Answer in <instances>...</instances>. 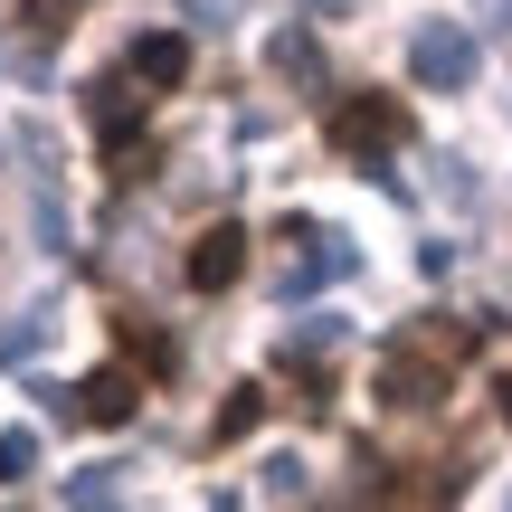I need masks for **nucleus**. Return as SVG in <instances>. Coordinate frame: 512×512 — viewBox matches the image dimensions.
<instances>
[{"instance_id": "nucleus-1", "label": "nucleus", "mask_w": 512, "mask_h": 512, "mask_svg": "<svg viewBox=\"0 0 512 512\" xmlns=\"http://www.w3.org/2000/svg\"><path fill=\"white\" fill-rule=\"evenodd\" d=\"M456 351H465L456 323H418L408 342H389V361H380V408H437Z\"/></svg>"}, {"instance_id": "nucleus-2", "label": "nucleus", "mask_w": 512, "mask_h": 512, "mask_svg": "<svg viewBox=\"0 0 512 512\" xmlns=\"http://www.w3.org/2000/svg\"><path fill=\"white\" fill-rule=\"evenodd\" d=\"M351 266H361V247H351L342 228H323V219H285V313L313 304L323 285H342Z\"/></svg>"}, {"instance_id": "nucleus-3", "label": "nucleus", "mask_w": 512, "mask_h": 512, "mask_svg": "<svg viewBox=\"0 0 512 512\" xmlns=\"http://www.w3.org/2000/svg\"><path fill=\"white\" fill-rule=\"evenodd\" d=\"M408 143V105L399 95H342L332 105V152L361 171H389V152Z\"/></svg>"}, {"instance_id": "nucleus-4", "label": "nucleus", "mask_w": 512, "mask_h": 512, "mask_svg": "<svg viewBox=\"0 0 512 512\" xmlns=\"http://www.w3.org/2000/svg\"><path fill=\"white\" fill-rule=\"evenodd\" d=\"M86 114H95V143H105V162L133 181V171L152 162V143H143V95H133V67H124V76H95V86H86Z\"/></svg>"}, {"instance_id": "nucleus-5", "label": "nucleus", "mask_w": 512, "mask_h": 512, "mask_svg": "<svg viewBox=\"0 0 512 512\" xmlns=\"http://www.w3.org/2000/svg\"><path fill=\"white\" fill-rule=\"evenodd\" d=\"M475 29H456V19H427L418 38H408V76L418 86H437V95H456V86H475Z\"/></svg>"}, {"instance_id": "nucleus-6", "label": "nucleus", "mask_w": 512, "mask_h": 512, "mask_svg": "<svg viewBox=\"0 0 512 512\" xmlns=\"http://www.w3.org/2000/svg\"><path fill=\"white\" fill-rule=\"evenodd\" d=\"M38 399H48L57 408V418H86V427H124L133 418V408H143V389H133V370H86V380H76V389H38Z\"/></svg>"}, {"instance_id": "nucleus-7", "label": "nucleus", "mask_w": 512, "mask_h": 512, "mask_svg": "<svg viewBox=\"0 0 512 512\" xmlns=\"http://www.w3.org/2000/svg\"><path fill=\"white\" fill-rule=\"evenodd\" d=\"M465 484H475V465H465V456H418L408 475L380 484V512H437V503H456Z\"/></svg>"}, {"instance_id": "nucleus-8", "label": "nucleus", "mask_w": 512, "mask_h": 512, "mask_svg": "<svg viewBox=\"0 0 512 512\" xmlns=\"http://www.w3.org/2000/svg\"><path fill=\"white\" fill-rule=\"evenodd\" d=\"M190 294H228V285H238V275H247V228L238 219H219V228H200V238H190Z\"/></svg>"}, {"instance_id": "nucleus-9", "label": "nucleus", "mask_w": 512, "mask_h": 512, "mask_svg": "<svg viewBox=\"0 0 512 512\" xmlns=\"http://www.w3.org/2000/svg\"><path fill=\"white\" fill-rule=\"evenodd\" d=\"M124 67L143 76V95H162V86H181V76H190V38H181V29H143Z\"/></svg>"}, {"instance_id": "nucleus-10", "label": "nucleus", "mask_w": 512, "mask_h": 512, "mask_svg": "<svg viewBox=\"0 0 512 512\" xmlns=\"http://www.w3.org/2000/svg\"><path fill=\"white\" fill-rule=\"evenodd\" d=\"M114 342H124L143 370H171V361H181V351H171V332L152 323V313H114Z\"/></svg>"}, {"instance_id": "nucleus-11", "label": "nucleus", "mask_w": 512, "mask_h": 512, "mask_svg": "<svg viewBox=\"0 0 512 512\" xmlns=\"http://www.w3.org/2000/svg\"><path fill=\"white\" fill-rule=\"evenodd\" d=\"M48 332H57V304H29V313H19L10 332H0V361H29V351L48 342Z\"/></svg>"}, {"instance_id": "nucleus-12", "label": "nucleus", "mask_w": 512, "mask_h": 512, "mask_svg": "<svg viewBox=\"0 0 512 512\" xmlns=\"http://www.w3.org/2000/svg\"><path fill=\"white\" fill-rule=\"evenodd\" d=\"M332 342H342V323H332V313H294V323H285V361H294V351H304V361H323Z\"/></svg>"}, {"instance_id": "nucleus-13", "label": "nucleus", "mask_w": 512, "mask_h": 512, "mask_svg": "<svg viewBox=\"0 0 512 512\" xmlns=\"http://www.w3.org/2000/svg\"><path fill=\"white\" fill-rule=\"evenodd\" d=\"M256 418H266V389H238V399H228L219 418H209V446H238V437H247Z\"/></svg>"}, {"instance_id": "nucleus-14", "label": "nucleus", "mask_w": 512, "mask_h": 512, "mask_svg": "<svg viewBox=\"0 0 512 512\" xmlns=\"http://www.w3.org/2000/svg\"><path fill=\"white\" fill-rule=\"evenodd\" d=\"M275 76H294V86H313V76H323V57H313V38H304V29L275 38Z\"/></svg>"}, {"instance_id": "nucleus-15", "label": "nucleus", "mask_w": 512, "mask_h": 512, "mask_svg": "<svg viewBox=\"0 0 512 512\" xmlns=\"http://www.w3.org/2000/svg\"><path fill=\"white\" fill-rule=\"evenodd\" d=\"M114 503V465H86V475H67V512H105Z\"/></svg>"}, {"instance_id": "nucleus-16", "label": "nucleus", "mask_w": 512, "mask_h": 512, "mask_svg": "<svg viewBox=\"0 0 512 512\" xmlns=\"http://www.w3.org/2000/svg\"><path fill=\"white\" fill-rule=\"evenodd\" d=\"M29 475H38V437L10 427V437H0V484H29Z\"/></svg>"}, {"instance_id": "nucleus-17", "label": "nucleus", "mask_w": 512, "mask_h": 512, "mask_svg": "<svg viewBox=\"0 0 512 512\" xmlns=\"http://www.w3.org/2000/svg\"><path fill=\"white\" fill-rule=\"evenodd\" d=\"M19 10H29V29H38V38H57V29H67V19H76L67 0H19Z\"/></svg>"}, {"instance_id": "nucleus-18", "label": "nucleus", "mask_w": 512, "mask_h": 512, "mask_svg": "<svg viewBox=\"0 0 512 512\" xmlns=\"http://www.w3.org/2000/svg\"><path fill=\"white\" fill-rule=\"evenodd\" d=\"M266 494H275V503H294V494H304V465L275 456V465H266Z\"/></svg>"}, {"instance_id": "nucleus-19", "label": "nucleus", "mask_w": 512, "mask_h": 512, "mask_svg": "<svg viewBox=\"0 0 512 512\" xmlns=\"http://www.w3.org/2000/svg\"><path fill=\"white\" fill-rule=\"evenodd\" d=\"M190 19H200V29H228V19H238V0H190Z\"/></svg>"}, {"instance_id": "nucleus-20", "label": "nucleus", "mask_w": 512, "mask_h": 512, "mask_svg": "<svg viewBox=\"0 0 512 512\" xmlns=\"http://www.w3.org/2000/svg\"><path fill=\"white\" fill-rule=\"evenodd\" d=\"M304 10H313V19H342V10H351V0H304Z\"/></svg>"}, {"instance_id": "nucleus-21", "label": "nucleus", "mask_w": 512, "mask_h": 512, "mask_svg": "<svg viewBox=\"0 0 512 512\" xmlns=\"http://www.w3.org/2000/svg\"><path fill=\"white\" fill-rule=\"evenodd\" d=\"M503 427H512V380H503Z\"/></svg>"}, {"instance_id": "nucleus-22", "label": "nucleus", "mask_w": 512, "mask_h": 512, "mask_svg": "<svg viewBox=\"0 0 512 512\" xmlns=\"http://www.w3.org/2000/svg\"><path fill=\"white\" fill-rule=\"evenodd\" d=\"M105 512H114V503H105Z\"/></svg>"}]
</instances>
